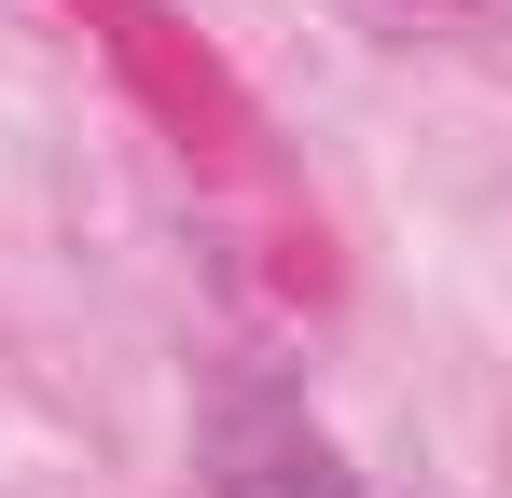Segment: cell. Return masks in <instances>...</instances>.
Here are the masks:
<instances>
[{
    "instance_id": "obj_1",
    "label": "cell",
    "mask_w": 512,
    "mask_h": 498,
    "mask_svg": "<svg viewBox=\"0 0 512 498\" xmlns=\"http://www.w3.org/2000/svg\"><path fill=\"white\" fill-rule=\"evenodd\" d=\"M208 498H360V471L333 457V429L291 402H236L222 429H208Z\"/></svg>"
}]
</instances>
